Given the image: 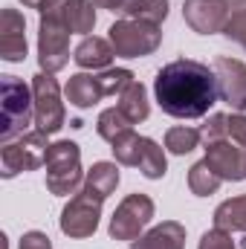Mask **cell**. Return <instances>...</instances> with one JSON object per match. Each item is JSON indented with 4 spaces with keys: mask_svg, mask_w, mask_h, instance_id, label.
<instances>
[{
    "mask_svg": "<svg viewBox=\"0 0 246 249\" xmlns=\"http://www.w3.org/2000/svg\"><path fill=\"white\" fill-rule=\"evenodd\" d=\"M154 93L159 107L177 119H200L220 99L214 70L191 58L165 64L154 78Z\"/></svg>",
    "mask_w": 246,
    "mask_h": 249,
    "instance_id": "6da1fadb",
    "label": "cell"
},
{
    "mask_svg": "<svg viewBox=\"0 0 246 249\" xmlns=\"http://www.w3.org/2000/svg\"><path fill=\"white\" fill-rule=\"evenodd\" d=\"M47 188L53 194H78V186H81V151L75 142L64 139V142H55L50 145L47 151Z\"/></svg>",
    "mask_w": 246,
    "mask_h": 249,
    "instance_id": "7a4b0ae2",
    "label": "cell"
},
{
    "mask_svg": "<svg viewBox=\"0 0 246 249\" xmlns=\"http://www.w3.org/2000/svg\"><path fill=\"white\" fill-rule=\"evenodd\" d=\"M3 127H0V139L12 142L15 136H23L26 124L35 116V93H29V87L23 81H18L15 75H3Z\"/></svg>",
    "mask_w": 246,
    "mask_h": 249,
    "instance_id": "3957f363",
    "label": "cell"
},
{
    "mask_svg": "<svg viewBox=\"0 0 246 249\" xmlns=\"http://www.w3.org/2000/svg\"><path fill=\"white\" fill-rule=\"evenodd\" d=\"M110 47L116 55L122 58H139V55H151L159 41H162V32H159V23H148V20H133V18H124L116 20L110 26Z\"/></svg>",
    "mask_w": 246,
    "mask_h": 249,
    "instance_id": "277c9868",
    "label": "cell"
},
{
    "mask_svg": "<svg viewBox=\"0 0 246 249\" xmlns=\"http://www.w3.org/2000/svg\"><path fill=\"white\" fill-rule=\"evenodd\" d=\"M47 133L44 130H32V133H23L18 142H6L3 151H0V160H3V177H15L18 171H32L38 165L47 162Z\"/></svg>",
    "mask_w": 246,
    "mask_h": 249,
    "instance_id": "5b68a950",
    "label": "cell"
},
{
    "mask_svg": "<svg viewBox=\"0 0 246 249\" xmlns=\"http://www.w3.org/2000/svg\"><path fill=\"white\" fill-rule=\"evenodd\" d=\"M99 217H102V197L84 188L61 212V232L70 238H90L99 226Z\"/></svg>",
    "mask_w": 246,
    "mask_h": 249,
    "instance_id": "8992f818",
    "label": "cell"
},
{
    "mask_svg": "<svg viewBox=\"0 0 246 249\" xmlns=\"http://www.w3.org/2000/svg\"><path fill=\"white\" fill-rule=\"evenodd\" d=\"M154 217V200L148 194H130L124 197L110 220V235L116 241H139V232L151 223Z\"/></svg>",
    "mask_w": 246,
    "mask_h": 249,
    "instance_id": "52a82bcc",
    "label": "cell"
},
{
    "mask_svg": "<svg viewBox=\"0 0 246 249\" xmlns=\"http://www.w3.org/2000/svg\"><path fill=\"white\" fill-rule=\"evenodd\" d=\"M32 93H35V124L44 133H55L64 127V105L58 96V81L53 78V72H38L32 81Z\"/></svg>",
    "mask_w": 246,
    "mask_h": 249,
    "instance_id": "ba28073f",
    "label": "cell"
},
{
    "mask_svg": "<svg viewBox=\"0 0 246 249\" xmlns=\"http://www.w3.org/2000/svg\"><path fill=\"white\" fill-rule=\"evenodd\" d=\"M38 58L44 72H58L70 61V29L41 15V32H38Z\"/></svg>",
    "mask_w": 246,
    "mask_h": 249,
    "instance_id": "9c48e42d",
    "label": "cell"
},
{
    "mask_svg": "<svg viewBox=\"0 0 246 249\" xmlns=\"http://www.w3.org/2000/svg\"><path fill=\"white\" fill-rule=\"evenodd\" d=\"M183 15L194 32L214 35V32H223L229 20V0H185Z\"/></svg>",
    "mask_w": 246,
    "mask_h": 249,
    "instance_id": "30bf717a",
    "label": "cell"
},
{
    "mask_svg": "<svg viewBox=\"0 0 246 249\" xmlns=\"http://www.w3.org/2000/svg\"><path fill=\"white\" fill-rule=\"evenodd\" d=\"M206 162L214 168L220 180H246V148L232 139H217L206 145Z\"/></svg>",
    "mask_w": 246,
    "mask_h": 249,
    "instance_id": "8fae6325",
    "label": "cell"
},
{
    "mask_svg": "<svg viewBox=\"0 0 246 249\" xmlns=\"http://www.w3.org/2000/svg\"><path fill=\"white\" fill-rule=\"evenodd\" d=\"M214 75H217V93L223 102H229L238 113L246 110V64L235 58H217L214 61Z\"/></svg>",
    "mask_w": 246,
    "mask_h": 249,
    "instance_id": "7c38bea8",
    "label": "cell"
},
{
    "mask_svg": "<svg viewBox=\"0 0 246 249\" xmlns=\"http://www.w3.org/2000/svg\"><path fill=\"white\" fill-rule=\"evenodd\" d=\"M41 15L64 23L70 32H93L96 26V12L87 0H47Z\"/></svg>",
    "mask_w": 246,
    "mask_h": 249,
    "instance_id": "4fadbf2b",
    "label": "cell"
},
{
    "mask_svg": "<svg viewBox=\"0 0 246 249\" xmlns=\"http://www.w3.org/2000/svg\"><path fill=\"white\" fill-rule=\"evenodd\" d=\"M23 26L26 23L15 9H3V15H0V55L6 61H23L26 58Z\"/></svg>",
    "mask_w": 246,
    "mask_h": 249,
    "instance_id": "5bb4252c",
    "label": "cell"
},
{
    "mask_svg": "<svg viewBox=\"0 0 246 249\" xmlns=\"http://www.w3.org/2000/svg\"><path fill=\"white\" fill-rule=\"evenodd\" d=\"M113 47L110 41L105 38H96V35H87L78 47H75V64L84 67V70H105L107 64L113 61Z\"/></svg>",
    "mask_w": 246,
    "mask_h": 249,
    "instance_id": "9a60e30c",
    "label": "cell"
},
{
    "mask_svg": "<svg viewBox=\"0 0 246 249\" xmlns=\"http://www.w3.org/2000/svg\"><path fill=\"white\" fill-rule=\"evenodd\" d=\"M185 247V229L174 220H165L162 226L151 229L139 241H133V249H183Z\"/></svg>",
    "mask_w": 246,
    "mask_h": 249,
    "instance_id": "2e32d148",
    "label": "cell"
},
{
    "mask_svg": "<svg viewBox=\"0 0 246 249\" xmlns=\"http://www.w3.org/2000/svg\"><path fill=\"white\" fill-rule=\"evenodd\" d=\"M110 12L127 15L133 20H148V23H162L168 18V0H116Z\"/></svg>",
    "mask_w": 246,
    "mask_h": 249,
    "instance_id": "e0dca14e",
    "label": "cell"
},
{
    "mask_svg": "<svg viewBox=\"0 0 246 249\" xmlns=\"http://www.w3.org/2000/svg\"><path fill=\"white\" fill-rule=\"evenodd\" d=\"M99 99H105L102 93V84H99V75H87V72H78L67 81V102L75 105V107H93Z\"/></svg>",
    "mask_w": 246,
    "mask_h": 249,
    "instance_id": "ac0fdd59",
    "label": "cell"
},
{
    "mask_svg": "<svg viewBox=\"0 0 246 249\" xmlns=\"http://www.w3.org/2000/svg\"><path fill=\"white\" fill-rule=\"evenodd\" d=\"M214 229L246 232V194L244 197H232V200H226V203L217 206V212H214Z\"/></svg>",
    "mask_w": 246,
    "mask_h": 249,
    "instance_id": "d6986e66",
    "label": "cell"
},
{
    "mask_svg": "<svg viewBox=\"0 0 246 249\" xmlns=\"http://www.w3.org/2000/svg\"><path fill=\"white\" fill-rule=\"evenodd\" d=\"M119 186V168L113 165V162H96L90 171H87V186L96 197H110L113 191Z\"/></svg>",
    "mask_w": 246,
    "mask_h": 249,
    "instance_id": "ffe728a7",
    "label": "cell"
},
{
    "mask_svg": "<svg viewBox=\"0 0 246 249\" xmlns=\"http://www.w3.org/2000/svg\"><path fill=\"white\" fill-rule=\"evenodd\" d=\"M116 107H119V110H122V113L133 124H136V122H145V119H148V113H151L145 87H142L139 81H133V84H130V87L122 93V96H119V105H116Z\"/></svg>",
    "mask_w": 246,
    "mask_h": 249,
    "instance_id": "44dd1931",
    "label": "cell"
},
{
    "mask_svg": "<svg viewBox=\"0 0 246 249\" xmlns=\"http://www.w3.org/2000/svg\"><path fill=\"white\" fill-rule=\"evenodd\" d=\"M148 180H159L162 174H165V168H168V162H165V154H162V148L154 142V139H148L145 136V145H142V157H139V165H136Z\"/></svg>",
    "mask_w": 246,
    "mask_h": 249,
    "instance_id": "7402d4cb",
    "label": "cell"
},
{
    "mask_svg": "<svg viewBox=\"0 0 246 249\" xmlns=\"http://www.w3.org/2000/svg\"><path fill=\"white\" fill-rule=\"evenodd\" d=\"M220 177L214 174V168L203 160V162H197L191 171H188V188L197 194V197H209V194H214L217 188H220Z\"/></svg>",
    "mask_w": 246,
    "mask_h": 249,
    "instance_id": "603a6c76",
    "label": "cell"
},
{
    "mask_svg": "<svg viewBox=\"0 0 246 249\" xmlns=\"http://www.w3.org/2000/svg\"><path fill=\"white\" fill-rule=\"evenodd\" d=\"M99 136L102 139H107V142H116L122 133H127V130H133V122L124 116L119 107H107L102 116H99Z\"/></svg>",
    "mask_w": 246,
    "mask_h": 249,
    "instance_id": "cb8c5ba5",
    "label": "cell"
},
{
    "mask_svg": "<svg viewBox=\"0 0 246 249\" xmlns=\"http://www.w3.org/2000/svg\"><path fill=\"white\" fill-rule=\"evenodd\" d=\"M200 139H203V133L197 130V127H185V124H180V127H171L168 133H165V148L171 151V154H191L197 145H200Z\"/></svg>",
    "mask_w": 246,
    "mask_h": 249,
    "instance_id": "d4e9b609",
    "label": "cell"
},
{
    "mask_svg": "<svg viewBox=\"0 0 246 249\" xmlns=\"http://www.w3.org/2000/svg\"><path fill=\"white\" fill-rule=\"evenodd\" d=\"M110 145H113V154H116V160H119L122 165H139L145 136H139V133L127 130V133H122L116 142H110Z\"/></svg>",
    "mask_w": 246,
    "mask_h": 249,
    "instance_id": "484cf974",
    "label": "cell"
},
{
    "mask_svg": "<svg viewBox=\"0 0 246 249\" xmlns=\"http://www.w3.org/2000/svg\"><path fill=\"white\" fill-rule=\"evenodd\" d=\"M226 38L246 50V0H229V20L223 26Z\"/></svg>",
    "mask_w": 246,
    "mask_h": 249,
    "instance_id": "4316f807",
    "label": "cell"
},
{
    "mask_svg": "<svg viewBox=\"0 0 246 249\" xmlns=\"http://www.w3.org/2000/svg\"><path fill=\"white\" fill-rule=\"evenodd\" d=\"M99 84H102L105 96H122L124 90L133 84V72L130 70H107V72L99 75Z\"/></svg>",
    "mask_w": 246,
    "mask_h": 249,
    "instance_id": "83f0119b",
    "label": "cell"
},
{
    "mask_svg": "<svg viewBox=\"0 0 246 249\" xmlns=\"http://www.w3.org/2000/svg\"><path fill=\"white\" fill-rule=\"evenodd\" d=\"M203 139H206V145L209 142H217V139H229V116L226 113H214V116H209V122L203 124Z\"/></svg>",
    "mask_w": 246,
    "mask_h": 249,
    "instance_id": "f1b7e54d",
    "label": "cell"
},
{
    "mask_svg": "<svg viewBox=\"0 0 246 249\" xmlns=\"http://www.w3.org/2000/svg\"><path fill=\"white\" fill-rule=\"evenodd\" d=\"M200 249H238L232 244V232H223V229H211L200 238Z\"/></svg>",
    "mask_w": 246,
    "mask_h": 249,
    "instance_id": "f546056e",
    "label": "cell"
},
{
    "mask_svg": "<svg viewBox=\"0 0 246 249\" xmlns=\"http://www.w3.org/2000/svg\"><path fill=\"white\" fill-rule=\"evenodd\" d=\"M229 139L235 145L246 148V113H232L229 116Z\"/></svg>",
    "mask_w": 246,
    "mask_h": 249,
    "instance_id": "4dcf8cb0",
    "label": "cell"
},
{
    "mask_svg": "<svg viewBox=\"0 0 246 249\" xmlns=\"http://www.w3.org/2000/svg\"><path fill=\"white\" fill-rule=\"evenodd\" d=\"M20 249H53V244L44 232H26L20 238Z\"/></svg>",
    "mask_w": 246,
    "mask_h": 249,
    "instance_id": "1f68e13d",
    "label": "cell"
},
{
    "mask_svg": "<svg viewBox=\"0 0 246 249\" xmlns=\"http://www.w3.org/2000/svg\"><path fill=\"white\" fill-rule=\"evenodd\" d=\"M44 3L47 0H23V6H29V9H44Z\"/></svg>",
    "mask_w": 246,
    "mask_h": 249,
    "instance_id": "d6a6232c",
    "label": "cell"
},
{
    "mask_svg": "<svg viewBox=\"0 0 246 249\" xmlns=\"http://www.w3.org/2000/svg\"><path fill=\"white\" fill-rule=\"evenodd\" d=\"M244 249H246V238H244Z\"/></svg>",
    "mask_w": 246,
    "mask_h": 249,
    "instance_id": "836d02e7",
    "label": "cell"
}]
</instances>
